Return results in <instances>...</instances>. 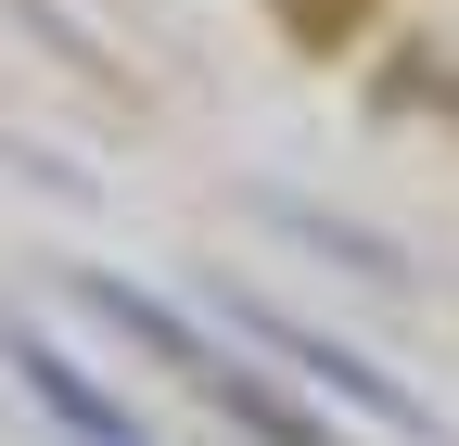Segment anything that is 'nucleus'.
I'll use <instances>...</instances> for the list:
<instances>
[{
	"label": "nucleus",
	"instance_id": "obj_1",
	"mask_svg": "<svg viewBox=\"0 0 459 446\" xmlns=\"http://www.w3.org/2000/svg\"><path fill=\"white\" fill-rule=\"evenodd\" d=\"M77 306H90V319H115V331H141V345H153L166 370H192L204 396H217V408H243L268 446H344V433H319L294 396H281V382H255L243 357H217V345H204V331H192L179 306H153V294H128V281H77Z\"/></svg>",
	"mask_w": 459,
	"mask_h": 446
},
{
	"label": "nucleus",
	"instance_id": "obj_2",
	"mask_svg": "<svg viewBox=\"0 0 459 446\" xmlns=\"http://www.w3.org/2000/svg\"><path fill=\"white\" fill-rule=\"evenodd\" d=\"M217 306H230V331H243V345H268V357H294V370H319L332 396H344V408H370L383 433H421V446L446 433V421H434V408H421V396H409V382H395V370H370L358 345H332L319 319H294V306H268V294H243V281H217Z\"/></svg>",
	"mask_w": 459,
	"mask_h": 446
},
{
	"label": "nucleus",
	"instance_id": "obj_3",
	"mask_svg": "<svg viewBox=\"0 0 459 446\" xmlns=\"http://www.w3.org/2000/svg\"><path fill=\"white\" fill-rule=\"evenodd\" d=\"M0 370L26 382V408L65 433V446H153V421L128 396H102V382L65 357V331H39V319H0Z\"/></svg>",
	"mask_w": 459,
	"mask_h": 446
}]
</instances>
